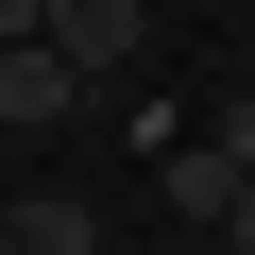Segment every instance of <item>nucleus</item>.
<instances>
[{
  "label": "nucleus",
  "mask_w": 255,
  "mask_h": 255,
  "mask_svg": "<svg viewBox=\"0 0 255 255\" xmlns=\"http://www.w3.org/2000/svg\"><path fill=\"white\" fill-rule=\"evenodd\" d=\"M51 51H68L85 85H119V68L153 51V0H51Z\"/></svg>",
  "instance_id": "obj_1"
},
{
  "label": "nucleus",
  "mask_w": 255,
  "mask_h": 255,
  "mask_svg": "<svg viewBox=\"0 0 255 255\" xmlns=\"http://www.w3.org/2000/svg\"><path fill=\"white\" fill-rule=\"evenodd\" d=\"M68 102H85V68H68L51 34H34V51H0V119H17V136H51Z\"/></svg>",
  "instance_id": "obj_2"
},
{
  "label": "nucleus",
  "mask_w": 255,
  "mask_h": 255,
  "mask_svg": "<svg viewBox=\"0 0 255 255\" xmlns=\"http://www.w3.org/2000/svg\"><path fill=\"white\" fill-rule=\"evenodd\" d=\"M0 238H17V255H119V238H102V221H85L68 187H34V204H17V221H0Z\"/></svg>",
  "instance_id": "obj_3"
},
{
  "label": "nucleus",
  "mask_w": 255,
  "mask_h": 255,
  "mask_svg": "<svg viewBox=\"0 0 255 255\" xmlns=\"http://www.w3.org/2000/svg\"><path fill=\"white\" fill-rule=\"evenodd\" d=\"M204 153H221V170H255V85H221V119H204Z\"/></svg>",
  "instance_id": "obj_4"
},
{
  "label": "nucleus",
  "mask_w": 255,
  "mask_h": 255,
  "mask_svg": "<svg viewBox=\"0 0 255 255\" xmlns=\"http://www.w3.org/2000/svg\"><path fill=\"white\" fill-rule=\"evenodd\" d=\"M34 34H51V0H0V51H34Z\"/></svg>",
  "instance_id": "obj_5"
},
{
  "label": "nucleus",
  "mask_w": 255,
  "mask_h": 255,
  "mask_svg": "<svg viewBox=\"0 0 255 255\" xmlns=\"http://www.w3.org/2000/svg\"><path fill=\"white\" fill-rule=\"evenodd\" d=\"M221 255H255V187H238V221H221Z\"/></svg>",
  "instance_id": "obj_6"
}]
</instances>
